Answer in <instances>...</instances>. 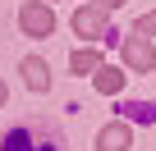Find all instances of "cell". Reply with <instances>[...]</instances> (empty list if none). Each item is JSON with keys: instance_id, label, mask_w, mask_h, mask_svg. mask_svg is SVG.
Listing matches in <instances>:
<instances>
[{"instance_id": "obj_2", "label": "cell", "mask_w": 156, "mask_h": 151, "mask_svg": "<svg viewBox=\"0 0 156 151\" xmlns=\"http://www.w3.org/2000/svg\"><path fill=\"white\" fill-rule=\"evenodd\" d=\"M19 23H23L28 37H51V32H55V14H51V5H37V0H28V5L19 9Z\"/></svg>"}, {"instance_id": "obj_10", "label": "cell", "mask_w": 156, "mask_h": 151, "mask_svg": "<svg viewBox=\"0 0 156 151\" xmlns=\"http://www.w3.org/2000/svg\"><path fill=\"white\" fill-rule=\"evenodd\" d=\"M97 5H101V9L110 14V9H119V5H124V0H97Z\"/></svg>"}, {"instance_id": "obj_5", "label": "cell", "mask_w": 156, "mask_h": 151, "mask_svg": "<svg viewBox=\"0 0 156 151\" xmlns=\"http://www.w3.org/2000/svg\"><path fill=\"white\" fill-rule=\"evenodd\" d=\"M133 146V128L129 124H106L97 133V151H129Z\"/></svg>"}, {"instance_id": "obj_11", "label": "cell", "mask_w": 156, "mask_h": 151, "mask_svg": "<svg viewBox=\"0 0 156 151\" xmlns=\"http://www.w3.org/2000/svg\"><path fill=\"white\" fill-rule=\"evenodd\" d=\"M9 101V87H5V78H0V105H5Z\"/></svg>"}, {"instance_id": "obj_7", "label": "cell", "mask_w": 156, "mask_h": 151, "mask_svg": "<svg viewBox=\"0 0 156 151\" xmlns=\"http://www.w3.org/2000/svg\"><path fill=\"white\" fill-rule=\"evenodd\" d=\"M69 64H73V73H78V78H83V73H97V69H101V55H97L92 46H78V50L69 55Z\"/></svg>"}, {"instance_id": "obj_3", "label": "cell", "mask_w": 156, "mask_h": 151, "mask_svg": "<svg viewBox=\"0 0 156 151\" xmlns=\"http://www.w3.org/2000/svg\"><path fill=\"white\" fill-rule=\"evenodd\" d=\"M124 64H129L133 73H151V69H156L151 41H147V37H129V41H124Z\"/></svg>"}, {"instance_id": "obj_6", "label": "cell", "mask_w": 156, "mask_h": 151, "mask_svg": "<svg viewBox=\"0 0 156 151\" xmlns=\"http://www.w3.org/2000/svg\"><path fill=\"white\" fill-rule=\"evenodd\" d=\"M23 83L32 92H51V69H46V60H37V55L23 60Z\"/></svg>"}, {"instance_id": "obj_1", "label": "cell", "mask_w": 156, "mask_h": 151, "mask_svg": "<svg viewBox=\"0 0 156 151\" xmlns=\"http://www.w3.org/2000/svg\"><path fill=\"white\" fill-rule=\"evenodd\" d=\"M0 151H60V146H55V137L41 133L37 124H19V128H9V137H5Z\"/></svg>"}, {"instance_id": "obj_8", "label": "cell", "mask_w": 156, "mask_h": 151, "mask_svg": "<svg viewBox=\"0 0 156 151\" xmlns=\"http://www.w3.org/2000/svg\"><path fill=\"white\" fill-rule=\"evenodd\" d=\"M119 87H124V73H119L115 64H101V69H97V92H106V96H115Z\"/></svg>"}, {"instance_id": "obj_4", "label": "cell", "mask_w": 156, "mask_h": 151, "mask_svg": "<svg viewBox=\"0 0 156 151\" xmlns=\"http://www.w3.org/2000/svg\"><path fill=\"white\" fill-rule=\"evenodd\" d=\"M73 32H78V37H87V41L106 37V9H101V5H83V9L73 14Z\"/></svg>"}, {"instance_id": "obj_9", "label": "cell", "mask_w": 156, "mask_h": 151, "mask_svg": "<svg viewBox=\"0 0 156 151\" xmlns=\"http://www.w3.org/2000/svg\"><path fill=\"white\" fill-rule=\"evenodd\" d=\"M138 37H156V9L138 19Z\"/></svg>"}]
</instances>
